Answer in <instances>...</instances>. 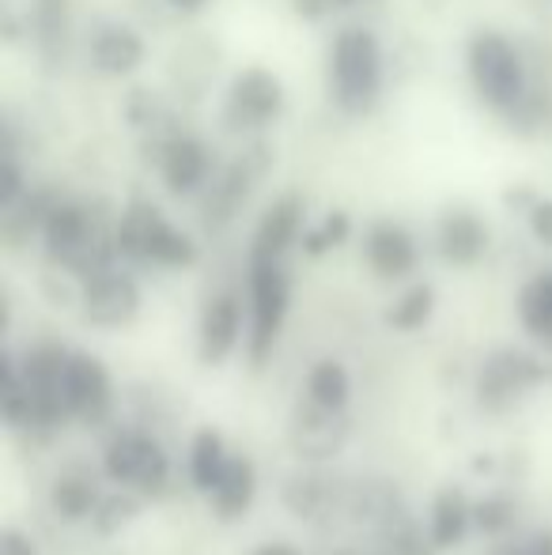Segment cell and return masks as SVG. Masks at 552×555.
<instances>
[{
  "label": "cell",
  "mask_w": 552,
  "mask_h": 555,
  "mask_svg": "<svg viewBox=\"0 0 552 555\" xmlns=\"http://www.w3.org/2000/svg\"><path fill=\"white\" fill-rule=\"evenodd\" d=\"M465 73L488 111L511 117L530 95V73H526L523 50L500 30H477L465 46Z\"/></svg>",
  "instance_id": "cell-1"
},
{
  "label": "cell",
  "mask_w": 552,
  "mask_h": 555,
  "mask_svg": "<svg viewBox=\"0 0 552 555\" xmlns=\"http://www.w3.org/2000/svg\"><path fill=\"white\" fill-rule=\"evenodd\" d=\"M383 95V46L375 30L345 27L330 46V99L337 111L360 117Z\"/></svg>",
  "instance_id": "cell-2"
},
{
  "label": "cell",
  "mask_w": 552,
  "mask_h": 555,
  "mask_svg": "<svg viewBox=\"0 0 552 555\" xmlns=\"http://www.w3.org/2000/svg\"><path fill=\"white\" fill-rule=\"evenodd\" d=\"M114 249L129 261L159 264V269H190L197 261V246L185 231H178L155 205H133L118 223Z\"/></svg>",
  "instance_id": "cell-3"
},
{
  "label": "cell",
  "mask_w": 552,
  "mask_h": 555,
  "mask_svg": "<svg viewBox=\"0 0 552 555\" xmlns=\"http://www.w3.org/2000/svg\"><path fill=\"white\" fill-rule=\"evenodd\" d=\"M292 307V280L280 261L251 264V363L261 366L284 330Z\"/></svg>",
  "instance_id": "cell-4"
},
{
  "label": "cell",
  "mask_w": 552,
  "mask_h": 555,
  "mask_svg": "<svg viewBox=\"0 0 552 555\" xmlns=\"http://www.w3.org/2000/svg\"><path fill=\"white\" fill-rule=\"evenodd\" d=\"M103 468L111 480L133 488L137 495H159L170 480V461L147 431H118L103 450Z\"/></svg>",
  "instance_id": "cell-5"
},
{
  "label": "cell",
  "mask_w": 552,
  "mask_h": 555,
  "mask_svg": "<svg viewBox=\"0 0 552 555\" xmlns=\"http://www.w3.org/2000/svg\"><path fill=\"white\" fill-rule=\"evenodd\" d=\"M352 439V416L348 409H325L318 401H299L287 420V450L303 465H325Z\"/></svg>",
  "instance_id": "cell-6"
},
{
  "label": "cell",
  "mask_w": 552,
  "mask_h": 555,
  "mask_svg": "<svg viewBox=\"0 0 552 555\" xmlns=\"http://www.w3.org/2000/svg\"><path fill=\"white\" fill-rule=\"evenodd\" d=\"M284 111V83L269 68H243L231 80L228 99H223V121L235 132H258L269 129Z\"/></svg>",
  "instance_id": "cell-7"
},
{
  "label": "cell",
  "mask_w": 552,
  "mask_h": 555,
  "mask_svg": "<svg viewBox=\"0 0 552 555\" xmlns=\"http://www.w3.org/2000/svg\"><path fill=\"white\" fill-rule=\"evenodd\" d=\"M545 382V366L518 348H500L485 359L477 374V401L488 412H508L515 401H523L534 386Z\"/></svg>",
  "instance_id": "cell-8"
},
{
  "label": "cell",
  "mask_w": 552,
  "mask_h": 555,
  "mask_svg": "<svg viewBox=\"0 0 552 555\" xmlns=\"http://www.w3.org/2000/svg\"><path fill=\"white\" fill-rule=\"evenodd\" d=\"M80 310H84V322L91 330H121L140 314V287L129 272L106 269L91 272L80 287Z\"/></svg>",
  "instance_id": "cell-9"
},
{
  "label": "cell",
  "mask_w": 552,
  "mask_h": 555,
  "mask_svg": "<svg viewBox=\"0 0 552 555\" xmlns=\"http://www.w3.org/2000/svg\"><path fill=\"white\" fill-rule=\"evenodd\" d=\"M65 397H68V409H73V420H84V424H91V427L106 424L114 412L111 371H106L95 356L73 351L68 374H65Z\"/></svg>",
  "instance_id": "cell-10"
},
{
  "label": "cell",
  "mask_w": 552,
  "mask_h": 555,
  "mask_svg": "<svg viewBox=\"0 0 552 555\" xmlns=\"http://www.w3.org/2000/svg\"><path fill=\"white\" fill-rule=\"evenodd\" d=\"M488 242H492V231L480 220L473 208H447L439 216V227H435V246H439V257L454 269H470L480 257L488 254Z\"/></svg>",
  "instance_id": "cell-11"
},
{
  "label": "cell",
  "mask_w": 552,
  "mask_h": 555,
  "mask_svg": "<svg viewBox=\"0 0 552 555\" xmlns=\"http://www.w3.org/2000/svg\"><path fill=\"white\" fill-rule=\"evenodd\" d=\"M345 483H337L333 476L314 473V468H295L292 476H284L280 483V503L292 518L299 521H318L330 511H345Z\"/></svg>",
  "instance_id": "cell-12"
},
{
  "label": "cell",
  "mask_w": 552,
  "mask_h": 555,
  "mask_svg": "<svg viewBox=\"0 0 552 555\" xmlns=\"http://www.w3.org/2000/svg\"><path fill=\"white\" fill-rule=\"evenodd\" d=\"M363 257H368L371 272L383 280H406L416 269L420 249L416 238L394 220H378L363 234Z\"/></svg>",
  "instance_id": "cell-13"
},
{
  "label": "cell",
  "mask_w": 552,
  "mask_h": 555,
  "mask_svg": "<svg viewBox=\"0 0 552 555\" xmlns=\"http://www.w3.org/2000/svg\"><path fill=\"white\" fill-rule=\"evenodd\" d=\"M303 201L299 197H277L273 205L266 208V216L258 220V231H254L251 242V264L261 261H284V254L303 242Z\"/></svg>",
  "instance_id": "cell-14"
},
{
  "label": "cell",
  "mask_w": 552,
  "mask_h": 555,
  "mask_svg": "<svg viewBox=\"0 0 552 555\" xmlns=\"http://www.w3.org/2000/svg\"><path fill=\"white\" fill-rule=\"evenodd\" d=\"M88 53H91V65L103 76H129L144 65L147 46H144V38H140V30H133L129 23L106 20L91 30Z\"/></svg>",
  "instance_id": "cell-15"
},
{
  "label": "cell",
  "mask_w": 552,
  "mask_h": 555,
  "mask_svg": "<svg viewBox=\"0 0 552 555\" xmlns=\"http://www.w3.org/2000/svg\"><path fill=\"white\" fill-rule=\"evenodd\" d=\"M159 170H163V185L175 197H193L205 185H213L208 182L213 178V155H208V147L197 137H185V132L163 147Z\"/></svg>",
  "instance_id": "cell-16"
},
{
  "label": "cell",
  "mask_w": 552,
  "mask_h": 555,
  "mask_svg": "<svg viewBox=\"0 0 552 555\" xmlns=\"http://www.w3.org/2000/svg\"><path fill=\"white\" fill-rule=\"evenodd\" d=\"M345 514L356 521V526H368L375 533L390 529L398 518H406V503H401V491L394 488L390 480H360V483H348L345 491Z\"/></svg>",
  "instance_id": "cell-17"
},
{
  "label": "cell",
  "mask_w": 552,
  "mask_h": 555,
  "mask_svg": "<svg viewBox=\"0 0 552 555\" xmlns=\"http://www.w3.org/2000/svg\"><path fill=\"white\" fill-rule=\"evenodd\" d=\"M243 336V307L235 295H216L201 314V363L220 366Z\"/></svg>",
  "instance_id": "cell-18"
},
{
  "label": "cell",
  "mask_w": 552,
  "mask_h": 555,
  "mask_svg": "<svg viewBox=\"0 0 552 555\" xmlns=\"http://www.w3.org/2000/svg\"><path fill=\"white\" fill-rule=\"evenodd\" d=\"M254 499H258V468L251 457H231L220 483L208 491V506L220 521H239L251 514Z\"/></svg>",
  "instance_id": "cell-19"
},
{
  "label": "cell",
  "mask_w": 552,
  "mask_h": 555,
  "mask_svg": "<svg viewBox=\"0 0 552 555\" xmlns=\"http://www.w3.org/2000/svg\"><path fill=\"white\" fill-rule=\"evenodd\" d=\"M470 529H473V503L465 499V491L462 488H442L432 503V521H427L432 544L439 552L458 548Z\"/></svg>",
  "instance_id": "cell-20"
},
{
  "label": "cell",
  "mask_w": 552,
  "mask_h": 555,
  "mask_svg": "<svg viewBox=\"0 0 552 555\" xmlns=\"http://www.w3.org/2000/svg\"><path fill=\"white\" fill-rule=\"evenodd\" d=\"M99 503H103V495H99L95 480L84 473H61L50 488L53 514L65 521H91V514H95Z\"/></svg>",
  "instance_id": "cell-21"
},
{
  "label": "cell",
  "mask_w": 552,
  "mask_h": 555,
  "mask_svg": "<svg viewBox=\"0 0 552 555\" xmlns=\"http://www.w3.org/2000/svg\"><path fill=\"white\" fill-rule=\"evenodd\" d=\"M228 450H223V435L216 427H201L190 442V480L197 491H213L220 483L223 468H228Z\"/></svg>",
  "instance_id": "cell-22"
},
{
  "label": "cell",
  "mask_w": 552,
  "mask_h": 555,
  "mask_svg": "<svg viewBox=\"0 0 552 555\" xmlns=\"http://www.w3.org/2000/svg\"><path fill=\"white\" fill-rule=\"evenodd\" d=\"M518 318H523V330L534 340L549 344L552 348V269L538 272L530 284L518 295Z\"/></svg>",
  "instance_id": "cell-23"
},
{
  "label": "cell",
  "mask_w": 552,
  "mask_h": 555,
  "mask_svg": "<svg viewBox=\"0 0 552 555\" xmlns=\"http://www.w3.org/2000/svg\"><path fill=\"white\" fill-rule=\"evenodd\" d=\"M307 397L325 404V409H348L352 378H348L345 363H337V359H318L307 374Z\"/></svg>",
  "instance_id": "cell-24"
},
{
  "label": "cell",
  "mask_w": 552,
  "mask_h": 555,
  "mask_svg": "<svg viewBox=\"0 0 552 555\" xmlns=\"http://www.w3.org/2000/svg\"><path fill=\"white\" fill-rule=\"evenodd\" d=\"M435 314V287L432 284H413L409 292H401L394 299V307L386 310V325L398 333H416L432 322Z\"/></svg>",
  "instance_id": "cell-25"
},
{
  "label": "cell",
  "mask_w": 552,
  "mask_h": 555,
  "mask_svg": "<svg viewBox=\"0 0 552 555\" xmlns=\"http://www.w3.org/2000/svg\"><path fill=\"white\" fill-rule=\"evenodd\" d=\"M140 495H129V491H118V495H103V503L91 514V529L99 537H118L126 533L129 526L140 518Z\"/></svg>",
  "instance_id": "cell-26"
},
{
  "label": "cell",
  "mask_w": 552,
  "mask_h": 555,
  "mask_svg": "<svg viewBox=\"0 0 552 555\" xmlns=\"http://www.w3.org/2000/svg\"><path fill=\"white\" fill-rule=\"evenodd\" d=\"M68 0H35V35L42 50H53V46L68 42Z\"/></svg>",
  "instance_id": "cell-27"
},
{
  "label": "cell",
  "mask_w": 552,
  "mask_h": 555,
  "mask_svg": "<svg viewBox=\"0 0 552 555\" xmlns=\"http://www.w3.org/2000/svg\"><path fill=\"white\" fill-rule=\"evenodd\" d=\"M518 518V503L511 495H488L473 503V529L485 537H503Z\"/></svg>",
  "instance_id": "cell-28"
},
{
  "label": "cell",
  "mask_w": 552,
  "mask_h": 555,
  "mask_svg": "<svg viewBox=\"0 0 552 555\" xmlns=\"http://www.w3.org/2000/svg\"><path fill=\"white\" fill-rule=\"evenodd\" d=\"M348 231H352L348 216L345 212H330V216H322V223H318V227L303 231V249H307L310 257H322V254H330V249H337L341 242L348 238Z\"/></svg>",
  "instance_id": "cell-29"
},
{
  "label": "cell",
  "mask_w": 552,
  "mask_h": 555,
  "mask_svg": "<svg viewBox=\"0 0 552 555\" xmlns=\"http://www.w3.org/2000/svg\"><path fill=\"white\" fill-rule=\"evenodd\" d=\"M526 223H530V234L541 242V246L552 249V197H538L530 208H526Z\"/></svg>",
  "instance_id": "cell-30"
},
{
  "label": "cell",
  "mask_w": 552,
  "mask_h": 555,
  "mask_svg": "<svg viewBox=\"0 0 552 555\" xmlns=\"http://www.w3.org/2000/svg\"><path fill=\"white\" fill-rule=\"evenodd\" d=\"M0 555H38V548L20 529H4V533H0Z\"/></svg>",
  "instance_id": "cell-31"
},
{
  "label": "cell",
  "mask_w": 552,
  "mask_h": 555,
  "mask_svg": "<svg viewBox=\"0 0 552 555\" xmlns=\"http://www.w3.org/2000/svg\"><path fill=\"white\" fill-rule=\"evenodd\" d=\"M526 555H552V533H538L530 541V548H526Z\"/></svg>",
  "instance_id": "cell-32"
},
{
  "label": "cell",
  "mask_w": 552,
  "mask_h": 555,
  "mask_svg": "<svg viewBox=\"0 0 552 555\" xmlns=\"http://www.w3.org/2000/svg\"><path fill=\"white\" fill-rule=\"evenodd\" d=\"M254 555H299V548H292V544H284V541H273V544H261Z\"/></svg>",
  "instance_id": "cell-33"
},
{
  "label": "cell",
  "mask_w": 552,
  "mask_h": 555,
  "mask_svg": "<svg viewBox=\"0 0 552 555\" xmlns=\"http://www.w3.org/2000/svg\"><path fill=\"white\" fill-rule=\"evenodd\" d=\"M175 12H201V8L208 4V0H167Z\"/></svg>",
  "instance_id": "cell-34"
},
{
  "label": "cell",
  "mask_w": 552,
  "mask_h": 555,
  "mask_svg": "<svg viewBox=\"0 0 552 555\" xmlns=\"http://www.w3.org/2000/svg\"><path fill=\"white\" fill-rule=\"evenodd\" d=\"M523 555H526V552H523Z\"/></svg>",
  "instance_id": "cell-35"
}]
</instances>
